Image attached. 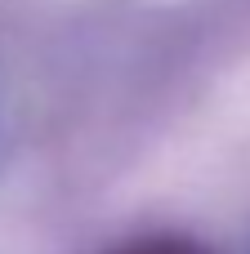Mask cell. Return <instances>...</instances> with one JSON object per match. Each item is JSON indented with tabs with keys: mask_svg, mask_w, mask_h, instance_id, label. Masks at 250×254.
I'll return each mask as SVG.
<instances>
[{
	"mask_svg": "<svg viewBox=\"0 0 250 254\" xmlns=\"http://www.w3.org/2000/svg\"><path fill=\"white\" fill-rule=\"evenodd\" d=\"M121 254H201V250L188 246V241H143V246H130Z\"/></svg>",
	"mask_w": 250,
	"mask_h": 254,
	"instance_id": "cell-1",
	"label": "cell"
}]
</instances>
